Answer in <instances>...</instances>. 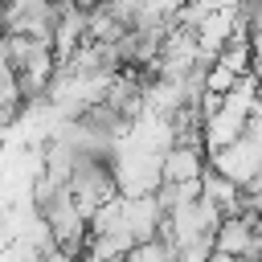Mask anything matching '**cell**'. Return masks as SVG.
Masks as SVG:
<instances>
[{
  "instance_id": "3",
  "label": "cell",
  "mask_w": 262,
  "mask_h": 262,
  "mask_svg": "<svg viewBox=\"0 0 262 262\" xmlns=\"http://www.w3.org/2000/svg\"><path fill=\"white\" fill-rule=\"evenodd\" d=\"M201 201L213 205L221 217H237V209H242V188L229 184L225 176H217L213 168H205V176H201Z\"/></svg>"
},
{
  "instance_id": "6",
  "label": "cell",
  "mask_w": 262,
  "mask_h": 262,
  "mask_svg": "<svg viewBox=\"0 0 262 262\" xmlns=\"http://www.w3.org/2000/svg\"><path fill=\"white\" fill-rule=\"evenodd\" d=\"M209 262H242V258H233V254H221V250H213V254H209Z\"/></svg>"
},
{
  "instance_id": "2",
  "label": "cell",
  "mask_w": 262,
  "mask_h": 262,
  "mask_svg": "<svg viewBox=\"0 0 262 262\" xmlns=\"http://www.w3.org/2000/svg\"><path fill=\"white\" fill-rule=\"evenodd\" d=\"M209 168L205 143H172L160 160V180L164 184H196Z\"/></svg>"
},
{
  "instance_id": "5",
  "label": "cell",
  "mask_w": 262,
  "mask_h": 262,
  "mask_svg": "<svg viewBox=\"0 0 262 262\" xmlns=\"http://www.w3.org/2000/svg\"><path fill=\"white\" fill-rule=\"evenodd\" d=\"M209 254H213V237H196V242L176 246V262H209Z\"/></svg>"
},
{
  "instance_id": "1",
  "label": "cell",
  "mask_w": 262,
  "mask_h": 262,
  "mask_svg": "<svg viewBox=\"0 0 262 262\" xmlns=\"http://www.w3.org/2000/svg\"><path fill=\"white\" fill-rule=\"evenodd\" d=\"M209 168H213L217 176H225L229 184L246 188V184H254V180L262 176V147L242 135V139H233L229 147L213 151V156H209Z\"/></svg>"
},
{
  "instance_id": "4",
  "label": "cell",
  "mask_w": 262,
  "mask_h": 262,
  "mask_svg": "<svg viewBox=\"0 0 262 262\" xmlns=\"http://www.w3.org/2000/svg\"><path fill=\"white\" fill-rule=\"evenodd\" d=\"M123 262H176V250L164 237H147V242H135L123 254Z\"/></svg>"
}]
</instances>
